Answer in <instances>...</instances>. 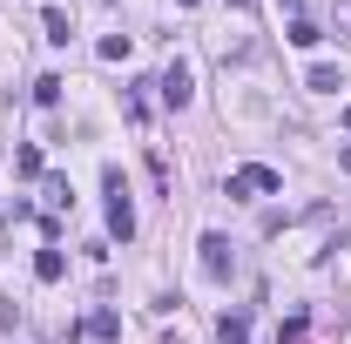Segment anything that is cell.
<instances>
[{
	"label": "cell",
	"instance_id": "18",
	"mask_svg": "<svg viewBox=\"0 0 351 344\" xmlns=\"http://www.w3.org/2000/svg\"><path fill=\"white\" fill-rule=\"evenodd\" d=\"M345 129H351V101H345Z\"/></svg>",
	"mask_w": 351,
	"mask_h": 344
},
{
	"label": "cell",
	"instance_id": "5",
	"mask_svg": "<svg viewBox=\"0 0 351 344\" xmlns=\"http://www.w3.org/2000/svg\"><path fill=\"white\" fill-rule=\"evenodd\" d=\"M82 338H101V344L122 338V317H115V310H88V317H82Z\"/></svg>",
	"mask_w": 351,
	"mask_h": 344
},
{
	"label": "cell",
	"instance_id": "9",
	"mask_svg": "<svg viewBox=\"0 0 351 344\" xmlns=\"http://www.w3.org/2000/svg\"><path fill=\"white\" fill-rule=\"evenodd\" d=\"M217 331H223V344H243V338H250V310H230Z\"/></svg>",
	"mask_w": 351,
	"mask_h": 344
},
{
	"label": "cell",
	"instance_id": "12",
	"mask_svg": "<svg viewBox=\"0 0 351 344\" xmlns=\"http://www.w3.org/2000/svg\"><path fill=\"white\" fill-rule=\"evenodd\" d=\"M14 169H21V175H41V149H34V142H21V149H14Z\"/></svg>",
	"mask_w": 351,
	"mask_h": 344
},
{
	"label": "cell",
	"instance_id": "7",
	"mask_svg": "<svg viewBox=\"0 0 351 344\" xmlns=\"http://www.w3.org/2000/svg\"><path fill=\"white\" fill-rule=\"evenodd\" d=\"M61 270H68V257H61V250L47 243L41 257H34V277H41V284H61Z\"/></svg>",
	"mask_w": 351,
	"mask_h": 344
},
{
	"label": "cell",
	"instance_id": "20",
	"mask_svg": "<svg viewBox=\"0 0 351 344\" xmlns=\"http://www.w3.org/2000/svg\"><path fill=\"white\" fill-rule=\"evenodd\" d=\"M230 7H250V0H230Z\"/></svg>",
	"mask_w": 351,
	"mask_h": 344
},
{
	"label": "cell",
	"instance_id": "15",
	"mask_svg": "<svg viewBox=\"0 0 351 344\" xmlns=\"http://www.w3.org/2000/svg\"><path fill=\"white\" fill-rule=\"evenodd\" d=\"M331 27H338V34H351V0H338V14H331Z\"/></svg>",
	"mask_w": 351,
	"mask_h": 344
},
{
	"label": "cell",
	"instance_id": "8",
	"mask_svg": "<svg viewBox=\"0 0 351 344\" xmlns=\"http://www.w3.org/2000/svg\"><path fill=\"white\" fill-rule=\"evenodd\" d=\"M284 41H291V47H317V41H324V27H317V21H304V14H298V21H291V34H284Z\"/></svg>",
	"mask_w": 351,
	"mask_h": 344
},
{
	"label": "cell",
	"instance_id": "2",
	"mask_svg": "<svg viewBox=\"0 0 351 344\" xmlns=\"http://www.w3.org/2000/svg\"><path fill=\"white\" fill-rule=\"evenodd\" d=\"M223 189H230V196H277V189H284V175L270 169V162H243V169H230Z\"/></svg>",
	"mask_w": 351,
	"mask_h": 344
},
{
	"label": "cell",
	"instance_id": "10",
	"mask_svg": "<svg viewBox=\"0 0 351 344\" xmlns=\"http://www.w3.org/2000/svg\"><path fill=\"white\" fill-rule=\"evenodd\" d=\"M68 34H75V21H68V7H47V41L68 47Z\"/></svg>",
	"mask_w": 351,
	"mask_h": 344
},
{
	"label": "cell",
	"instance_id": "11",
	"mask_svg": "<svg viewBox=\"0 0 351 344\" xmlns=\"http://www.w3.org/2000/svg\"><path fill=\"white\" fill-rule=\"evenodd\" d=\"M41 196H47V210H68V203H75V189H68L61 175H47V182H41Z\"/></svg>",
	"mask_w": 351,
	"mask_h": 344
},
{
	"label": "cell",
	"instance_id": "16",
	"mask_svg": "<svg viewBox=\"0 0 351 344\" xmlns=\"http://www.w3.org/2000/svg\"><path fill=\"white\" fill-rule=\"evenodd\" d=\"M277 7H284V14H291V21H298V14H304V0H277Z\"/></svg>",
	"mask_w": 351,
	"mask_h": 344
},
{
	"label": "cell",
	"instance_id": "4",
	"mask_svg": "<svg viewBox=\"0 0 351 344\" xmlns=\"http://www.w3.org/2000/svg\"><path fill=\"white\" fill-rule=\"evenodd\" d=\"M156 88H162V101H169V108H189V95H196V82H189V61H169Z\"/></svg>",
	"mask_w": 351,
	"mask_h": 344
},
{
	"label": "cell",
	"instance_id": "14",
	"mask_svg": "<svg viewBox=\"0 0 351 344\" xmlns=\"http://www.w3.org/2000/svg\"><path fill=\"white\" fill-rule=\"evenodd\" d=\"M101 61H129V34H108L101 41Z\"/></svg>",
	"mask_w": 351,
	"mask_h": 344
},
{
	"label": "cell",
	"instance_id": "13",
	"mask_svg": "<svg viewBox=\"0 0 351 344\" xmlns=\"http://www.w3.org/2000/svg\"><path fill=\"white\" fill-rule=\"evenodd\" d=\"M34 101L54 108V101H61V75H41V82H34Z\"/></svg>",
	"mask_w": 351,
	"mask_h": 344
},
{
	"label": "cell",
	"instance_id": "6",
	"mask_svg": "<svg viewBox=\"0 0 351 344\" xmlns=\"http://www.w3.org/2000/svg\"><path fill=\"white\" fill-rule=\"evenodd\" d=\"M304 88H317V95H338V88H345V75H338L331 61H317V68L304 75Z\"/></svg>",
	"mask_w": 351,
	"mask_h": 344
},
{
	"label": "cell",
	"instance_id": "19",
	"mask_svg": "<svg viewBox=\"0 0 351 344\" xmlns=\"http://www.w3.org/2000/svg\"><path fill=\"white\" fill-rule=\"evenodd\" d=\"M176 7H196V0H176Z\"/></svg>",
	"mask_w": 351,
	"mask_h": 344
},
{
	"label": "cell",
	"instance_id": "1",
	"mask_svg": "<svg viewBox=\"0 0 351 344\" xmlns=\"http://www.w3.org/2000/svg\"><path fill=\"white\" fill-rule=\"evenodd\" d=\"M101 196H108V236H135V203H129V175L122 162H101Z\"/></svg>",
	"mask_w": 351,
	"mask_h": 344
},
{
	"label": "cell",
	"instance_id": "3",
	"mask_svg": "<svg viewBox=\"0 0 351 344\" xmlns=\"http://www.w3.org/2000/svg\"><path fill=\"white\" fill-rule=\"evenodd\" d=\"M196 250H203V277H210V284H223V277H230V236H223V230H210Z\"/></svg>",
	"mask_w": 351,
	"mask_h": 344
},
{
	"label": "cell",
	"instance_id": "17",
	"mask_svg": "<svg viewBox=\"0 0 351 344\" xmlns=\"http://www.w3.org/2000/svg\"><path fill=\"white\" fill-rule=\"evenodd\" d=\"M338 169H345V175H351V149H338Z\"/></svg>",
	"mask_w": 351,
	"mask_h": 344
}]
</instances>
